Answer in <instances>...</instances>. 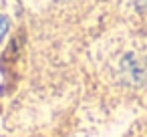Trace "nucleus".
I'll return each instance as SVG.
<instances>
[{"mask_svg":"<svg viewBox=\"0 0 147 137\" xmlns=\"http://www.w3.org/2000/svg\"><path fill=\"white\" fill-rule=\"evenodd\" d=\"M6 30H8V22H6L4 16H0V40H2V36L6 34Z\"/></svg>","mask_w":147,"mask_h":137,"instance_id":"nucleus-1","label":"nucleus"}]
</instances>
